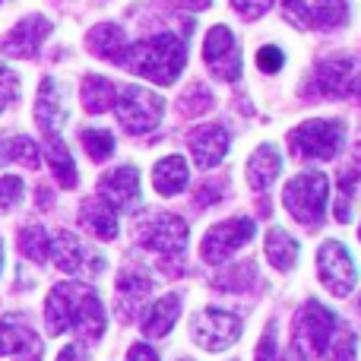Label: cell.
<instances>
[{
	"label": "cell",
	"mask_w": 361,
	"mask_h": 361,
	"mask_svg": "<svg viewBox=\"0 0 361 361\" xmlns=\"http://www.w3.org/2000/svg\"><path fill=\"white\" fill-rule=\"evenodd\" d=\"M317 273L320 282L326 286V292H333L336 298H345L358 282L355 260H352L349 247L339 241H324V247L317 254Z\"/></svg>",
	"instance_id": "6"
},
{
	"label": "cell",
	"mask_w": 361,
	"mask_h": 361,
	"mask_svg": "<svg viewBox=\"0 0 361 361\" xmlns=\"http://www.w3.org/2000/svg\"><path fill=\"white\" fill-rule=\"evenodd\" d=\"M358 307H361V301H358Z\"/></svg>",
	"instance_id": "49"
},
{
	"label": "cell",
	"mask_w": 361,
	"mask_h": 361,
	"mask_svg": "<svg viewBox=\"0 0 361 361\" xmlns=\"http://www.w3.org/2000/svg\"><path fill=\"white\" fill-rule=\"evenodd\" d=\"M19 162L25 169H38V146L29 137H0V165Z\"/></svg>",
	"instance_id": "27"
},
{
	"label": "cell",
	"mask_w": 361,
	"mask_h": 361,
	"mask_svg": "<svg viewBox=\"0 0 361 361\" xmlns=\"http://www.w3.org/2000/svg\"><path fill=\"white\" fill-rule=\"evenodd\" d=\"M345 140V127L343 121H330V118H317V121H305L301 127H295L288 133V149L295 159H333L339 152Z\"/></svg>",
	"instance_id": "3"
},
{
	"label": "cell",
	"mask_w": 361,
	"mask_h": 361,
	"mask_svg": "<svg viewBox=\"0 0 361 361\" xmlns=\"http://www.w3.org/2000/svg\"><path fill=\"white\" fill-rule=\"evenodd\" d=\"M349 70H352L349 57H326V61H320L317 70H314L311 86L305 89V95H324V99L343 95L349 89Z\"/></svg>",
	"instance_id": "15"
},
{
	"label": "cell",
	"mask_w": 361,
	"mask_h": 361,
	"mask_svg": "<svg viewBox=\"0 0 361 361\" xmlns=\"http://www.w3.org/2000/svg\"><path fill=\"white\" fill-rule=\"evenodd\" d=\"M114 63L127 67L130 73H140L146 80L159 82V86H169V82L178 80L187 63L184 35H178V32H159V35L133 44V48H124L114 57Z\"/></svg>",
	"instance_id": "1"
},
{
	"label": "cell",
	"mask_w": 361,
	"mask_h": 361,
	"mask_svg": "<svg viewBox=\"0 0 361 361\" xmlns=\"http://www.w3.org/2000/svg\"><path fill=\"white\" fill-rule=\"evenodd\" d=\"M89 51H92L95 57H105V61H114V57L121 54V51L127 48L124 44V29H118V25H95L92 32H89L86 38Z\"/></svg>",
	"instance_id": "25"
},
{
	"label": "cell",
	"mask_w": 361,
	"mask_h": 361,
	"mask_svg": "<svg viewBox=\"0 0 361 361\" xmlns=\"http://www.w3.org/2000/svg\"><path fill=\"white\" fill-rule=\"evenodd\" d=\"M286 13L292 23L307 25L311 23V0H286Z\"/></svg>",
	"instance_id": "39"
},
{
	"label": "cell",
	"mask_w": 361,
	"mask_h": 361,
	"mask_svg": "<svg viewBox=\"0 0 361 361\" xmlns=\"http://www.w3.org/2000/svg\"><path fill=\"white\" fill-rule=\"evenodd\" d=\"M187 143H190V156H193V162H197V169L209 171V169H216V165L225 159L231 137H228V130H225V127L206 124V127L190 130Z\"/></svg>",
	"instance_id": "12"
},
{
	"label": "cell",
	"mask_w": 361,
	"mask_h": 361,
	"mask_svg": "<svg viewBox=\"0 0 361 361\" xmlns=\"http://www.w3.org/2000/svg\"><path fill=\"white\" fill-rule=\"evenodd\" d=\"M257 361H276V324L267 326L260 345H257Z\"/></svg>",
	"instance_id": "40"
},
{
	"label": "cell",
	"mask_w": 361,
	"mask_h": 361,
	"mask_svg": "<svg viewBox=\"0 0 361 361\" xmlns=\"http://www.w3.org/2000/svg\"><path fill=\"white\" fill-rule=\"evenodd\" d=\"M358 180H361V143L349 156V162H343V169H339V200H349Z\"/></svg>",
	"instance_id": "33"
},
{
	"label": "cell",
	"mask_w": 361,
	"mask_h": 361,
	"mask_svg": "<svg viewBox=\"0 0 361 361\" xmlns=\"http://www.w3.org/2000/svg\"><path fill=\"white\" fill-rule=\"evenodd\" d=\"M241 336V317L228 311H216V307H206L197 311L190 320V339L206 352H222L228 345L238 343Z\"/></svg>",
	"instance_id": "4"
},
{
	"label": "cell",
	"mask_w": 361,
	"mask_h": 361,
	"mask_svg": "<svg viewBox=\"0 0 361 361\" xmlns=\"http://www.w3.org/2000/svg\"><path fill=\"white\" fill-rule=\"evenodd\" d=\"M82 146H86V152L95 162H105L114 152V137L108 130H102V127H86L82 130Z\"/></svg>",
	"instance_id": "32"
},
{
	"label": "cell",
	"mask_w": 361,
	"mask_h": 361,
	"mask_svg": "<svg viewBox=\"0 0 361 361\" xmlns=\"http://www.w3.org/2000/svg\"><path fill=\"white\" fill-rule=\"evenodd\" d=\"M282 361H307L305 358V349H301V345H288V352L282 355Z\"/></svg>",
	"instance_id": "43"
},
{
	"label": "cell",
	"mask_w": 361,
	"mask_h": 361,
	"mask_svg": "<svg viewBox=\"0 0 361 361\" xmlns=\"http://www.w3.org/2000/svg\"><path fill=\"white\" fill-rule=\"evenodd\" d=\"M254 263H244V273H241V267H231V273L228 276H222V282L219 286L222 288H241V286H247V282H254Z\"/></svg>",
	"instance_id": "37"
},
{
	"label": "cell",
	"mask_w": 361,
	"mask_h": 361,
	"mask_svg": "<svg viewBox=\"0 0 361 361\" xmlns=\"http://www.w3.org/2000/svg\"><path fill=\"white\" fill-rule=\"evenodd\" d=\"M149 276L143 273V269H124L121 273V279H118V305H121V317H130V311L133 307H140L143 305V298L149 295Z\"/></svg>",
	"instance_id": "23"
},
{
	"label": "cell",
	"mask_w": 361,
	"mask_h": 361,
	"mask_svg": "<svg viewBox=\"0 0 361 361\" xmlns=\"http://www.w3.org/2000/svg\"><path fill=\"white\" fill-rule=\"evenodd\" d=\"M35 121L48 137H57L61 124L67 121V108H63V89L57 80H42L38 86V99H35Z\"/></svg>",
	"instance_id": "16"
},
{
	"label": "cell",
	"mask_w": 361,
	"mask_h": 361,
	"mask_svg": "<svg viewBox=\"0 0 361 361\" xmlns=\"http://www.w3.org/2000/svg\"><path fill=\"white\" fill-rule=\"evenodd\" d=\"M57 361H89V358H86V352H82L80 345H63Z\"/></svg>",
	"instance_id": "42"
},
{
	"label": "cell",
	"mask_w": 361,
	"mask_h": 361,
	"mask_svg": "<svg viewBox=\"0 0 361 361\" xmlns=\"http://www.w3.org/2000/svg\"><path fill=\"white\" fill-rule=\"evenodd\" d=\"M349 92H352V95H355V99L361 102V73L355 76V80H349Z\"/></svg>",
	"instance_id": "44"
},
{
	"label": "cell",
	"mask_w": 361,
	"mask_h": 361,
	"mask_svg": "<svg viewBox=\"0 0 361 361\" xmlns=\"http://www.w3.org/2000/svg\"><path fill=\"white\" fill-rule=\"evenodd\" d=\"M209 105H212V95L206 92L203 86H190V92L184 95V111L187 114H203V111H209Z\"/></svg>",
	"instance_id": "35"
},
{
	"label": "cell",
	"mask_w": 361,
	"mask_h": 361,
	"mask_svg": "<svg viewBox=\"0 0 361 361\" xmlns=\"http://www.w3.org/2000/svg\"><path fill=\"white\" fill-rule=\"evenodd\" d=\"M99 193L111 209H133L140 203V171L133 165L108 171L99 184Z\"/></svg>",
	"instance_id": "14"
},
{
	"label": "cell",
	"mask_w": 361,
	"mask_h": 361,
	"mask_svg": "<svg viewBox=\"0 0 361 361\" xmlns=\"http://www.w3.org/2000/svg\"><path fill=\"white\" fill-rule=\"evenodd\" d=\"M140 244L149 250H156V254H184L187 247V225L184 219L178 216H152L146 219L143 225H140Z\"/></svg>",
	"instance_id": "10"
},
{
	"label": "cell",
	"mask_w": 361,
	"mask_h": 361,
	"mask_svg": "<svg viewBox=\"0 0 361 361\" xmlns=\"http://www.w3.org/2000/svg\"><path fill=\"white\" fill-rule=\"evenodd\" d=\"M178 314H180V298L178 295H165V298L152 301V305L146 307L140 326H143V333L149 339H162L165 333L178 324Z\"/></svg>",
	"instance_id": "18"
},
{
	"label": "cell",
	"mask_w": 361,
	"mask_h": 361,
	"mask_svg": "<svg viewBox=\"0 0 361 361\" xmlns=\"http://www.w3.org/2000/svg\"><path fill=\"white\" fill-rule=\"evenodd\" d=\"M80 222L89 235L102 238V241H114L118 238V212L105 200H86L80 209Z\"/></svg>",
	"instance_id": "19"
},
{
	"label": "cell",
	"mask_w": 361,
	"mask_h": 361,
	"mask_svg": "<svg viewBox=\"0 0 361 361\" xmlns=\"http://www.w3.org/2000/svg\"><path fill=\"white\" fill-rule=\"evenodd\" d=\"M203 57H206V67L219 80H225V82L241 80V48H238L228 25H212L203 42Z\"/></svg>",
	"instance_id": "9"
},
{
	"label": "cell",
	"mask_w": 361,
	"mask_h": 361,
	"mask_svg": "<svg viewBox=\"0 0 361 361\" xmlns=\"http://www.w3.org/2000/svg\"><path fill=\"white\" fill-rule=\"evenodd\" d=\"M267 260L279 273H288L295 267V260H298V241L286 228H269L267 231Z\"/></svg>",
	"instance_id": "24"
},
{
	"label": "cell",
	"mask_w": 361,
	"mask_h": 361,
	"mask_svg": "<svg viewBox=\"0 0 361 361\" xmlns=\"http://www.w3.org/2000/svg\"><path fill=\"white\" fill-rule=\"evenodd\" d=\"M19 200H23V178H16V175L0 178V209H10Z\"/></svg>",
	"instance_id": "34"
},
{
	"label": "cell",
	"mask_w": 361,
	"mask_h": 361,
	"mask_svg": "<svg viewBox=\"0 0 361 361\" xmlns=\"http://www.w3.org/2000/svg\"><path fill=\"white\" fill-rule=\"evenodd\" d=\"M0 76H4V63H0Z\"/></svg>",
	"instance_id": "48"
},
{
	"label": "cell",
	"mask_w": 361,
	"mask_h": 361,
	"mask_svg": "<svg viewBox=\"0 0 361 361\" xmlns=\"http://www.w3.org/2000/svg\"><path fill=\"white\" fill-rule=\"evenodd\" d=\"M0 267H4V241H0Z\"/></svg>",
	"instance_id": "46"
},
{
	"label": "cell",
	"mask_w": 361,
	"mask_h": 361,
	"mask_svg": "<svg viewBox=\"0 0 361 361\" xmlns=\"http://www.w3.org/2000/svg\"><path fill=\"white\" fill-rule=\"evenodd\" d=\"M162 114H165L162 95L149 92L143 86H127L118 99V121L130 133H146L152 127H159Z\"/></svg>",
	"instance_id": "5"
},
{
	"label": "cell",
	"mask_w": 361,
	"mask_h": 361,
	"mask_svg": "<svg viewBox=\"0 0 361 361\" xmlns=\"http://www.w3.org/2000/svg\"><path fill=\"white\" fill-rule=\"evenodd\" d=\"M48 32L51 23L44 16H25L16 29H10V35L0 38V51L10 57H35Z\"/></svg>",
	"instance_id": "13"
},
{
	"label": "cell",
	"mask_w": 361,
	"mask_h": 361,
	"mask_svg": "<svg viewBox=\"0 0 361 361\" xmlns=\"http://www.w3.org/2000/svg\"><path fill=\"white\" fill-rule=\"evenodd\" d=\"M349 19V6L345 0H311V23L307 25H320V29H336Z\"/></svg>",
	"instance_id": "29"
},
{
	"label": "cell",
	"mask_w": 361,
	"mask_h": 361,
	"mask_svg": "<svg viewBox=\"0 0 361 361\" xmlns=\"http://www.w3.org/2000/svg\"><path fill=\"white\" fill-rule=\"evenodd\" d=\"M48 165L54 171V178L61 180V187H76V165L70 149L57 137H48Z\"/></svg>",
	"instance_id": "28"
},
{
	"label": "cell",
	"mask_w": 361,
	"mask_h": 361,
	"mask_svg": "<svg viewBox=\"0 0 361 361\" xmlns=\"http://www.w3.org/2000/svg\"><path fill=\"white\" fill-rule=\"evenodd\" d=\"M127 361H159V355L146 343H137L130 352H127Z\"/></svg>",
	"instance_id": "41"
},
{
	"label": "cell",
	"mask_w": 361,
	"mask_h": 361,
	"mask_svg": "<svg viewBox=\"0 0 361 361\" xmlns=\"http://www.w3.org/2000/svg\"><path fill=\"white\" fill-rule=\"evenodd\" d=\"M19 250H23V257H29L32 263H44L51 254L48 231H44L42 225H25V228L19 231Z\"/></svg>",
	"instance_id": "30"
},
{
	"label": "cell",
	"mask_w": 361,
	"mask_h": 361,
	"mask_svg": "<svg viewBox=\"0 0 361 361\" xmlns=\"http://www.w3.org/2000/svg\"><path fill=\"white\" fill-rule=\"evenodd\" d=\"M187 180H190V171H187L184 156H165L162 162H156V169H152V184H156V190L162 193V197L180 193L187 187Z\"/></svg>",
	"instance_id": "22"
},
{
	"label": "cell",
	"mask_w": 361,
	"mask_h": 361,
	"mask_svg": "<svg viewBox=\"0 0 361 361\" xmlns=\"http://www.w3.org/2000/svg\"><path fill=\"white\" fill-rule=\"evenodd\" d=\"M339 324H343V320L333 311H326L320 301H307V305L301 307L298 320H295V330H298L295 333V345H307L311 352L324 355L333 333L339 330Z\"/></svg>",
	"instance_id": "8"
},
{
	"label": "cell",
	"mask_w": 361,
	"mask_h": 361,
	"mask_svg": "<svg viewBox=\"0 0 361 361\" xmlns=\"http://www.w3.org/2000/svg\"><path fill=\"white\" fill-rule=\"evenodd\" d=\"M105 307H102L99 295L92 292L89 286L76 282V292H73V307H70V330L82 333L89 339H99L105 333Z\"/></svg>",
	"instance_id": "11"
},
{
	"label": "cell",
	"mask_w": 361,
	"mask_h": 361,
	"mask_svg": "<svg viewBox=\"0 0 361 361\" xmlns=\"http://www.w3.org/2000/svg\"><path fill=\"white\" fill-rule=\"evenodd\" d=\"M187 6H193V10H206V6H209V0H190Z\"/></svg>",
	"instance_id": "45"
},
{
	"label": "cell",
	"mask_w": 361,
	"mask_h": 361,
	"mask_svg": "<svg viewBox=\"0 0 361 361\" xmlns=\"http://www.w3.org/2000/svg\"><path fill=\"white\" fill-rule=\"evenodd\" d=\"M0 111H4V95H0Z\"/></svg>",
	"instance_id": "47"
},
{
	"label": "cell",
	"mask_w": 361,
	"mask_h": 361,
	"mask_svg": "<svg viewBox=\"0 0 361 361\" xmlns=\"http://www.w3.org/2000/svg\"><path fill=\"white\" fill-rule=\"evenodd\" d=\"M282 63H286V54H282L276 44H267V48H260V54H257V67H260L263 73H279Z\"/></svg>",
	"instance_id": "36"
},
{
	"label": "cell",
	"mask_w": 361,
	"mask_h": 361,
	"mask_svg": "<svg viewBox=\"0 0 361 361\" xmlns=\"http://www.w3.org/2000/svg\"><path fill=\"white\" fill-rule=\"evenodd\" d=\"M118 92H114V82L105 80V76H86L82 82V105H86L89 114H102L114 105Z\"/></svg>",
	"instance_id": "26"
},
{
	"label": "cell",
	"mask_w": 361,
	"mask_h": 361,
	"mask_svg": "<svg viewBox=\"0 0 361 361\" xmlns=\"http://www.w3.org/2000/svg\"><path fill=\"white\" fill-rule=\"evenodd\" d=\"M254 238V222L250 219H225V222L212 225L206 231L203 244H200V254L206 263H225L228 257H235L244 244Z\"/></svg>",
	"instance_id": "7"
},
{
	"label": "cell",
	"mask_w": 361,
	"mask_h": 361,
	"mask_svg": "<svg viewBox=\"0 0 361 361\" xmlns=\"http://www.w3.org/2000/svg\"><path fill=\"white\" fill-rule=\"evenodd\" d=\"M279 171H282L279 149H276L273 143H267V146H260V149L250 156V162H247V184L254 187V190H267V187L279 178Z\"/></svg>",
	"instance_id": "20"
},
{
	"label": "cell",
	"mask_w": 361,
	"mask_h": 361,
	"mask_svg": "<svg viewBox=\"0 0 361 361\" xmlns=\"http://www.w3.org/2000/svg\"><path fill=\"white\" fill-rule=\"evenodd\" d=\"M326 197H330V184L320 171H307V175H298L286 184L282 190V203H286L288 216L298 219L307 228H317L324 222L326 212Z\"/></svg>",
	"instance_id": "2"
},
{
	"label": "cell",
	"mask_w": 361,
	"mask_h": 361,
	"mask_svg": "<svg viewBox=\"0 0 361 361\" xmlns=\"http://www.w3.org/2000/svg\"><path fill=\"white\" fill-rule=\"evenodd\" d=\"M54 257V267L63 269V273H80L82 267H86V247L80 244V238L73 235V231H57L54 238H51V254Z\"/></svg>",
	"instance_id": "21"
},
{
	"label": "cell",
	"mask_w": 361,
	"mask_h": 361,
	"mask_svg": "<svg viewBox=\"0 0 361 361\" xmlns=\"http://www.w3.org/2000/svg\"><path fill=\"white\" fill-rule=\"evenodd\" d=\"M358 235H361V231H358Z\"/></svg>",
	"instance_id": "50"
},
{
	"label": "cell",
	"mask_w": 361,
	"mask_h": 361,
	"mask_svg": "<svg viewBox=\"0 0 361 361\" xmlns=\"http://www.w3.org/2000/svg\"><path fill=\"white\" fill-rule=\"evenodd\" d=\"M25 352L42 355V345H38V336L32 333V326L19 314L0 317V355H25Z\"/></svg>",
	"instance_id": "17"
},
{
	"label": "cell",
	"mask_w": 361,
	"mask_h": 361,
	"mask_svg": "<svg viewBox=\"0 0 361 361\" xmlns=\"http://www.w3.org/2000/svg\"><path fill=\"white\" fill-rule=\"evenodd\" d=\"M355 345H358L355 333H352L345 324H339V330L333 333L330 345H326L324 358H330V361H352V358H355Z\"/></svg>",
	"instance_id": "31"
},
{
	"label": "cell",
	"mask_w": 361,
	"mask_h": 361,
	"mask_svg": "<svg viewBox=\"0 0 361 361\" xmlns=\"http://www.w3.org/2000/svg\"><path fill=\"white\" fill-rule=\"evenodd\" d=\"M235 4V10L241 13L244 19H260L263 13L273 6V0H231Z\"/></svg>",
	"instance_id": "38"
}]
</instances>
